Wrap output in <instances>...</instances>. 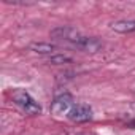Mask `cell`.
<instances>
[{
  "mask_svg": "<svg viewBox=\"0 0 135 135\" xmlns=\"http://www.w3.org/2000/svg\"><path fill=\"white\" fill-rule=\"evenodd\" d=\"M10 97H11L13 103H15L24 114H27V116H37V114L41 113L40 103H38L27 91H24V89H15V91H11Z\"/></svg>",
  "mask_w": 135,
  "mask_h": 135,
  "instance_id": "1",
  "label": "cell"
},
{
  "mask_svg": "<svg viewBox=\"0 0 135 135\" xmlns=\"http://www.w3.org/2000/svg\"><path fill=\"white\" fill-rule=\"evenodd\" d=\"M49 37L54 38V40H59V41L72 43L75 46V45H78L83 40L84 35L80 30H76L75 27H72V26H59V27H54L49 32Z\"/></svg>",
  "mask_w": 135,
  "mask_h": 135,
  "instance_id": "2",
  "label": "cell"
},
{
  "mask_svg": "<svg viewBox=\"0 0 135 135\" xmlns=\"http://www.w3.org/2000/svg\"><path fill=\"white\" fill-rule=\"evenodd\" d=\"M75 107V99H73V95L72 94H69V92H62V94H59L54 100H52V103H51V113L54 114V116H69V113L72 111V108Z\"/></svg>",
  "mask_w": 135,
  "mask_h": 135,
  "instance_id": "3",
  "label": "cell"
},
{
  "mask_svg": "<svg viewBox=\"0 0 135 135\" xmlns=\"http://www.w3.org/2000/svg\"><path fill=\"white\" fill-rule=\"evenodd\" d=\"M69 118L72 122L76 124H83L92 119V108L88 103H75V107L72 108V111L69 113Z\"/></svg>",
  "mask_w": 135,
  "mask_h": 135,
  "instance_id": "4",
  "label": "cell"
},
{
  "mask_svg": "<svg viewBox=\"0 0 135 135\" xmlns=\"http://www.w3.org/2000/svg\"><path fill=\"white\" fill-rule=\"evenodd\" d=\"M75 48L83 52H88V54H95V52L102 51L103 43L95 37H83V40L78 45H75Z\"/></svg>",
  "mask_w": 135,
  "mask_h": 135,
  "instance_id": "5",
  "label": "cell"
},
{
  "mask_svg": "<svg viewBox=\"0 0 135 135\" xmlns=\"http://www.w3.org/2000/svg\"><path fill=\"white\" fill-rule=\"evenodd\" d=\"M110 29L118 33H132L135 32V19H119L110 24Z\"/></svg>",
  "mask_w": 135,
  "mask_h": 135,
  "instance_id": "6",
  "label": "cell"
},
{
  "mask_svg": "<svg viewBox=\"0 0 135 135\" xmlns=\"http://www.w3.org/2000/svg\"><path fill=\"white\" fill-rule=\"evenodd\" d=\"M57 49V46L54 43H46V41H35L29 45V51L35 52V54H49L52 56V52Z\"/></svg>",
  "mask_w": 135,
  "mask_h": 135,
  "instance_id": "7",
  "label": "cell"
},
{
  "mask_svg": "<svg viewBox=\"0 0 135 135\" xmlns=\"http://www.w3.org/2000/svg\"><path fill=\"white\" fill-rule=\"evenodd\" d=\"M72 60H73L72 56H67V54H52V56H49L48 64H51V65H64V64H70Z\"/></svg>",
  "mask_w": 135,
  "mask_h": 135,
  "instance_id": "8",
  "label": "cell"
},
{
  "mask_svg": "<svg viewBox=\"0 0 135 135\" xmlns=\"http://www.w3.org/2000/svg\"><path fill=\"white\" fill-rule=\"evenodd\" d=\"M127 126H129V127H133V129H135V119L129 121V122H127Z\"/></svg>",
  "mask_w": 135,
  "mask_h": 135,
  "instance_id": "9",
  "label": "cell"
},
{
  "mask_svg": "<svg viewBox=\"0 0 135 135\" xmlns=\"http://www.w3.org/2000/svg\"><path fill=\"white\" fill-rule=\"evenodd\" d=\"M132 110H135V103H132Z\"/></svg>",
  "mask_w": 135,
  "mask_h": 135,
  "instance_id": "10",
  "label": "cell"
},
{
  "mask_svg": "<svg viewBox=\"0 0 135 135\" xmlns=\"http://www.w3.org/2000/svg\"><path fill=\"white\" fill-rule=\"evenodd\" d=\"M133 91H135V89H133Z\"/></svg>",
  "mask_w": 135,
  "mask_h": 135,
  "instance_id": "11",
  "label": "cell"
}]
</instances>
